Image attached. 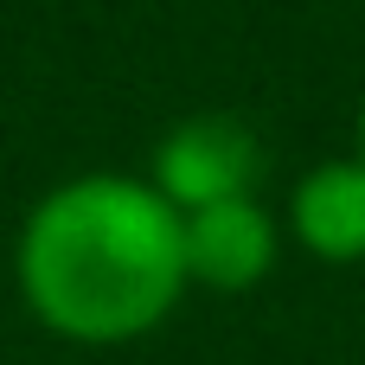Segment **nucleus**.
Listing matches in <instances>:
<instances>
[{"label":"nucleus","instance_id":"nucleus-1","mask_svg":"<svg viewBox=\"0 0 365 365\" xmlns=\"http://www.w3.org/2000/svg\"><path fill=\"white\" fill-rule=\"evenodd\" d=\"M13 276L45 334L128 346L186 295L180 212L141 173H77L26 212Z\"/></svg>","mask_w":365,"mask_h":365},{"label":"nucleus","instance_id":"nucleus-2","mask_svg":"<svg viewBox=\"0 0 365 365\" xmlns=\"http://www.w3.org/2000/svg\"><path fill=\"white\" fill-rule=\"evenodd\" d=\"M257 180H263V135L244 115H225V109L173 122L154 148V167H148V186L180 218L205 212V205L257 199Z\"/></svg>","mask_w":365,"mask_h":365},{"label":"nucleus","instance_id":"nucleus-3","mask_svg":"<svg viewBox=\"0 0 365 365\" xmlns=\"http://www.w3.org/2000/svg\"><path fill=\"white\" fill-rule=\"evenodd\" d=\"M180 250H186V282L212 295H244L276 269V218L257 199L205 205L180 218Z\"/></svg>","mask_w":365,"mask_h":365},{"label":"nucleus","instance_id":"nucleus-4","mask_svg":"<svg viewBox=\"0 0 365 365\" xmlns=\"http://www.w3.org/2000/svg\"><path fill=\"white\" fill-rule=\"evenodd\" d=\"M289 231L321 263H365V160H321L289 192Z\"/></svg>","mask_w":365,"mask_h":365},{"label":"nucleus","instance_id":"nucleus-5","mask_svg":"<svg viewBox=\"0 0 365 365\" xmlns=\"http://www.w3.org/2000/svg\"><path fill=\"white\" fill-rule=\"evenodd\" d=\"M359 160H365V103H359Z\"/></svg>","mask_w":365,"mask_h":365}]
</instances>
